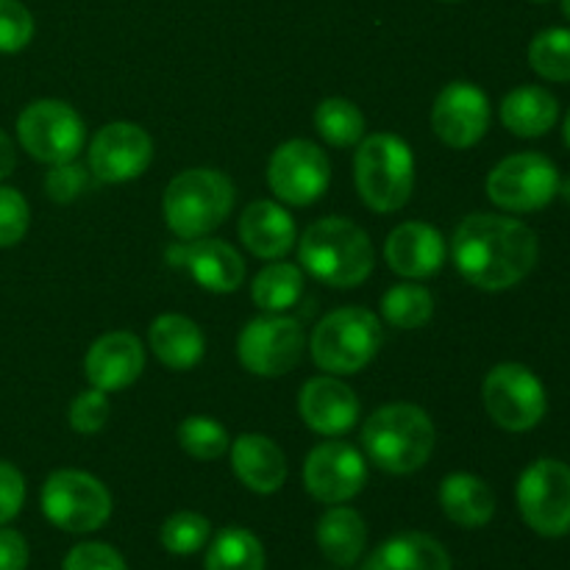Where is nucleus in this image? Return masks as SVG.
<instances>
[{"label":"nucleus","mask_w":570,"mask_h":570,"mask_svg":"<svg viewBox=\"0 0 570 570\" xmlns=\"http://www.w3.org/2000/svg\"><path fill=\"white\" fill-rule=\"evenodd\" d=\"M315 128L334 148H351L365 137V117L360 106L345 98H326L315 109Z\"/></svg>","instance_id":"7c9ffc66"},{"label":"nucleus","mask_w":570,"mask_h":570,"mask_svg":"<svg viewBox=\"0 0 570 570\" xmlns=\"http://www.w3.org/2000/svg\"><path fill=\"white\" fill-rule=\"evenodd\" d=\"M332 181V165L321 145L309 139L282 142L267 165V184L273 195L289 206H309L321 198Z\"/></svg>","instance_id":"ddd939ff"},{"label":"nucleus","mask_w":570,"mask_h":570,"mask_svg":"<svg viewBox=\"0 0 570 570\" xmlns=\"http://www.w3.org/2000/svg\"><path fill=\"white\" fill-rule=\"evenodd\" d=\"M317 546H321L323 557L340 568L360 562L367 546V527L360 512L334 504L317 523Z\"/></svg>","instance_id":"bb28decb"},{"label":"nucleus","mask_w":570,"mask_h":570,"mask_svg":"<svg viewBox=\"0 0 570 570\" xmlns=\"http://www.w3.org/2000/svg\"><path fill=\"white\" fill-rule=\"evenodd\" d=\"M562 11H566V17L570 20V0H562Z\"/></svg>","instance_id":"a18cd8bd"},{"label":"nucleus","mask_w":570,"mask_h":570,"mask_svg":"<svg viewBox=\"0 0 570 570\" xmlns=\"http://www.w3.org/2000/svg\"><path fill=\"white\" fill-rule=\"evenodd\" d=\"M109 421V399L100 390H87L70 406V426L78 434H98Z\"/></svg>","instance_id":"e433bc0d"},{"label":"nucleus","mask_w":570,"mask_h":570,"mask_svg":"<svg viewBox=\"0 0 570 570\" xmlns=\"http://www.w3.org/2000/svg\"><path fill=\"white\" fill-rule=\"evenodd\" d=\"M304 295V273L298 265L289 262H273V265L262 267L256 273L254 284H250V298L262 312L271 315H282V312L293 309Z\"/></svg>","instance_id":"cd10ccee"},{"label":"nucleus","mask_w":570,"mask_h":570,"mask_svg":"<svg viewBox=\"0 0 570 570\" xmlns=\"http://www.w3.org/2000/svg\"><path fill=\"white\" fill-rule=\"evenodd\" d=\"M562 134H566V145L570 148V111L566 115V126H562Z\"/></svg>","instance_id":"c03bdc74"},{"label":"nucleus","mask_w":570,"mask_h":570,"mask_svg":"<svg viewBox=\"0 0 570 570\" xmlns=\"http://www.w3.org/2000/svg\"><path fill=\"white\" fill-rule=\"evenodd\" d=\"M239 239L259 259H284L298 239L295 220L276 200H254L239 215Z\"/></svg>","instance_id":"412c9836"},{"label":"nucleus","mask_w":570,"mask_h":570,"mask_svg":"<svg viewBox=\"0 0 570 570\" xmlns=\"http://www.w3.org/2000/svg\"><path fill=\"white\" fill-rule=\"evenodd\" d=\"M298 262L312 278L337 289L360 287L376 265L373 243L356 223L323 217L298 239Z\"/></svg>","instance_id":"f03ea898"},{"label":"nucleus","mask_w":570,"mask_h":570,"mask_svg":"<svg viewBox=\"0 0 570 570\" xmlns=\"http://www.w3.org/2000/svg\"><path fill=\"white\" fill-rule=\"evenodd\" d=\"M390 271L404 278H429L445 265V239L429 223H401L384 243Z\"/></svg>","instance_id":"aec40b11"},{"label":"nucleus","mask_w":570,"mask_h":570,"mask_svg":"<svg viewBox=\"0 0 570 570\" xmlns=\"http://www.w3.org/2000/svg\"><path fill=\"white\" fill-rule=\"evenodd\" d=\"M538 256V234L507 215L476 212L465 217L451 237V259L460 276L488 293L521 284L534 271Z\"/></svg>","instance_id":"f257e3e1"},{"label":"nucleus","mask_w":570,"mask_h":570,"mask_svg":"<svg viewBox=\"0 0 570 570\" xmlns=\"http://www.w3.org/2000/svg\"><path fill=\"white\" fill-rule=\"evenodd\" d=\"M560 170L543 154H515L501 159L488 176V198L504 212H538L557 198Z\"/></svg>","instance_id":"9b49d317"},{"label":"nucleus","mask_w":570,"mask_h":570,"mask_svg":"<svg viewBox=\"0 0 570 570\" xmlns=\"http://www.w3.org/2000/svg\"><path fill=\"white\" fill-rule=\"evenodd\" d=\"M234 209V184L226 173L212 167L184 170L167 184L161 212L165 223L184 243L206 237L226 223Z\"/></svg>","instance_id":"20e7f679"},{"label":"nucleus","mask_w":570,"mask_h":570,"mask_svg":"<svg viewBox=\"0 0 570 570\" xmlns=\"http://www.w3.org/2000/svg\"><path fill=\"white\" fill-rule=\"evenodd\" d=\"M362 570H451V557L432 534L404 532L384 540Z\"/></svg>","instance_id":"393cba45"},{"label":"nucleus","mask_w":570,"mask_h":570,"mask_svg":"<svg viewBox=\"0 0 570 570\" xmlns=\"http://www.w3.org/2000/svg\"><path fill=\"white\" fill-rule=\"evenodd\" d=\"M33 39V17L20 0H0V53H17Z\"/></svg>","instance_id":"f704fd0d"},{"label":"nucleus","mask_w":570,"mask_h":570,"mask_svg":"<svg viewBox=\"0 0 570 570\" xmlns=\"http://www.w3.org/2000/svg\"><path fill=\"white\" fill-rule=\"evenodd\" d=\"M83 187H87V170L76 159L50 165L48 176H45V193L56 204H70L81 195Z\"/></svg>","instance_id":"4c0bfd02"},{"label":"nucleus","mask_w":570,"mask_h":570,"mask_svg":"<svg viewBox=\"0 0 570 570\" xmlns=\"http://www.w3.org/2000/svg\"><path fill=\"white\" fill-rule=\"evenodd\" d=\"M28 543L17 529L0 527V570H26Z\"/></svg>","instance_id":"a19ab883"},{"label":"nucleus","mask_w":570,"mask_h":570,"mask_svg":"<svg viewBox=\"0 0 570 570\" xmlns=\"http://www.w3.org/2000/svg\"><path fill=\"white\" fill-rule=\"evenodd\" d=\"M150 351L170 371H189L204 360L206 340L198 323L184 315H159L150 323Z\"/></svg>","instance_id":"5701e85b"},{"label":"nucleus","mask_w":570,"mask_h":570,"mask_svg":"<svg viewBox=\"0 0 570 570\" xmlns=\"http://www.w3.org/2000/svg\"><path fill=\"white\" fill-rule=\"evenodd\" d=\"M26 504V479L11 462L0 460V527L14 521Z\"/></svg>","instance_id":"ea45409f"},{"label":"nucleus","mask_w":570,"mask_h":570,"mask_svg":"<svg viewBox=\"0 0 570 570\" xmlns=\"http://www.w3.org/2000/svg\"><path fill=\"white\" fill-rule=\"evenodd\" d=\"M61 570H128L117 549L106 543H81L70 549Z\"/></svg>","instance_id":"58836bf2"},{"label":"nucleus","mask_w":570,"mask_h":570,"mask_svg":"<svg viewBox=\"0 0 570 570\" xmlns=\"http://www.w3.org/2000/svg\"><path fill=\"white\" fill-rule=\"evenodd\" d=\"M178 443L195 460L212 462L226 454L232 440H228V432L217 421L206 415H193L178 426Z\"/></svg>","instance_id":"473e14b6"},{"label":"nucleus","mask_w":570,"mask_h":570,"mask_svg":"<svg viewBox=\"0 0 570 570\" xmlns=\"http://www.w3.org/2000/svg\"><path fill=\"white\" fill-rule=\"evenodd\" d=\"M170 265H184L189 276L204 289L217 295H228L245 282V262L237 250L223 239H193L184 248L167 250Z\"/></svg>","instance_id":"6ab92c4d"},{"label":"nucleus","mask_w":570,"mask_h":570,"mask_svg":"<svg viewBox=\"0 0 570 570\" xmlns=\"http://www.w3.org/2000/svg\"><path fill=\"white\" fill-rule=\"evenodd\" d=\"M382 315L393 328L412 332V328H421L432 321L434 298L426 287H421V284H395V287H390L387 293H384Z\"/></svg>","instance_id":"c756f323"},{"label":"nucleus","mask_w":570,"mask_h":570,"mask_svg":"<svg viewBox=\"0 0 570 570\" xmlns=\"http://www.w3.org/2000/svg\"><path fill=\"white\" fill-rule=\"evenodd\" d=\"M17 165V154H14V142L9 139V134L0 131V181L9 178L14 173Z\"/></svg>","instance_id":"79ce46f5"},{"label":"nucleus","mask_w":570,"mask_h":570,"mask_svg":"<svg viewBox=\"0 0 570 570\" xmlns=\"http://www.w3.org/2000/svg\"><path fill=\"white\" fill-rule=\"evenodd\" d=\"M560 120V104L546 87H518L501 100V122L510 128L515 137L534 139L549 134Z\"/></svg>","instance_id":"a878e982"},{"label":"nucleus","mask_w":570,"mask_h":570,"mask_svg":"<svg viewBox=\"0 0 570 570\" xmlns=\"http://www.w3.org/2000/svg\"><path fill=\"white\" fill-rule=\"evenodd\" d=\"M440 507L456 527L479 529L493 521L495 495L484 479L473 473H451L440 484Z\"/></svg>","instance_id":"b1692460"},{"label":"nucleus","mask_w":570,"mask_h":570,"mask_svg":"<svg viewBox=\"0 0 570 570\" xmlns=\"http://www.w3.org/2000/svg\"><path fill=\"white\" fill-rule=\"evenodd\" d=\"M534 3H549V0H534Z\"/></svg>","instance_id":"49530a36"},{"label":"nucleus","mask_w":570,"mask_h":570,"mask_svg":"<svg viewBox=\"0 0 570 570\" xmlns=\"http://www.w3.org/2000/svg\"><path fill=\"white\" fill-rule=\"evenodd\" d=\"M31 223V209L20 189L0 187V248L20 243Z\"/></svg>","instance_id":"c9c22d12"},{"label":"nucleus","mask_w":570,"mask_h":570,"mask_svg":"<svg viewBox=\"0 0 570 570\" xmlns=\"http://www.w3.org/2000/svg\"><path fill=\"white\" fill-rule=\"evenodd\" d=\"M145 371V348L137 334L109 332L92 343L83 360V373L89 384L100 393L126 390Z\"/></svg>","instance_id":"a211bd4d"},{"label":"nucleus","mask_w":570,"mask_h":570,"mask_svg":"<svg viewBox=\"0 0 570 570\" xmlns=\"http://www.w3.org/2000/svg\"><path fill=\"white\" fill-rule=\"evenodd\" d=\"M232 471L250 493L273 495L287 479V456L265 434H239L232 445Z\"/></svg>","instance_id":"4be33fe9"},{"label":"nucleus","mask_w":570,"mask_h":570,"mask_svg":"<svg viewBox=\"0 0 570 570\" xmlns=\"http://www.w3.org/2000/svg\"><path fill=\"white\" fill-rule=\"evenodd\" d=\"M518 510L540 538H566L570 532V465L538 460L518 479Z\"/></svg>","instance_id":"6e6552de"},{"label":"nucleus","mask_w":570,"mask_h":570,"mask_svg":"<svg viewBox=\"0 0 570 570\" xmlns=\"http://www.w3.org/2000/svg\"><path fill=\"white\" fill-rule=\"evenodd\" d=\"M557 195H562V200H568L570 204V176L560 178V189H557Z\"/></svg>","instance_id":"37998d69"},{"label":"nucleus","mask_w":570,"mask_h":570,"mask_svg":"<svg viewBox=\"0 0 570 570\" xmlns=\"http://www.w3.org/2000/svg\"><path fill=\"white\" fill-rule=\"evenodd\" d=\"M354 178L367 209L382 215L404 209L415 187L410 145L395 134H371L356 148Z\"/></svg>","instance_id":"39448f33"},{"label":"nucleus","mask_w":570,"mask_h":570,"mask_svg":"<svg viewBox=\"0 0 570 570\" xmlns=\"http://www.w3.org/2000/svg\"><path fill=\"white\" fill-rule=\"evenodd\" d=\"M382 323L365 306H343L323 317L309 340L315 365L323 373L351 376L376 360L382 348Z\"/></svg>","instance_id":"423d86ee"},{"label":"nucleus","mask_w":570,"mask_h":570,"mask_svg":"<svg viewBox=\"0 0 570 570\" xmlns=\"http://www.w3.org/2000/svg\"><path fill=\"white\" fill-rule=\"evenodd\" d=\"M301 421L323 438H343L360 421V399L334 376H315L301 387Z\"/></svg>","instance_id":"f3484780"},{"label":"nucleus","mask_w":570,"mask_h":570,"mask_svg":"<svg viewBox=\"0 0 570 570\" xmlns=\"http://www.w3.org/2000/svg\"><path fill=\"white\" fill-rule=\"evenodd\" d=\"M204 570H265V549L254 532L228 527L209 543Z\"/></svg>","instance_id":"c85d7f7f"},{"label":"nucleus","mask_w":570,"mask_h":570,"mask_svg":"<svg viewBox=\"0 0 570 570\" xmlns=\"http://www.w3.org/2000/svg\"><path fill=\"white\" fill-rule=\"evenodd\" d=\"M482 401L495 426L515 434L538 426L549 410L543 382L518 362H501L488 373L482 384Z\"/></svg>","instance_id":"1a4fd4ad"},{"label":"nucleus","mask_w":570,"mask_h":570,"mask_svg":"<svg viewBox=\"0 0 570 570\" xmlns=\"http://www.w3.org/2000/svg\"><path fill=\"white\" fill-rule=\"evenodd\" d=\"M529 65L546 81H570V28H546L529 45Z\"/></svg>","instance_id":"2f4dec72"},{"label":"nucleus","mask_w":570,"mask_h":570,"mask_svg":"<svg viewBox=\"0 0 570 570\" xmlns=\"http://www.w3.org/2000/svg\"><path fill=\"white\" fill-rule=\"evenodd\" d=\"M367 482V462L354 445L328 440L309 451L304 462V488L321 504H345L362 493Z\"/></svg>","instance_id":"4468645a"},{"label":"nucleus","mask_w":570,"mask_h":570,"mask_svg":"<svg viewBox=\"0 0 570 570\" xmlns=\"http://www.w3.org/2000/svg\"><path fill=\"white\" fill-rule=\"evenodd\" d=\"M212 538V523L200 512H176L161 523V546L176 557H189Z\"/></svg>","instance_id":"72a5a7b5"},{"label":"nucleus","mask_w":570,"mask_h":570,"mask_svg":"<svg viewBox=\"0 0 570 570\" xmlns=\"http://www.w3.org/2000/svg\"><path fill=\"white\" fill-rule=\"evenodd\" d=\"M42 512L61 532H98L111 518V495L106 484L89 473L56 471L45 479Z\"/></svg>","instance_id":"0eeeda50"},{"label":"nucleus","mask_w":570,"mask_h":570,"mask_svg":"<svg viewBox=\"0 0 570 570\" xmlns=\"http://www.w3.org/2000/svg\"><path fill=\"white\" fill-rule=\"evenodd\" d=\"M154 159V139L137 122H109L89 142V170L95 178L122 184L139 178Z\"/></svg>","instance_id":"2eb2a0df"},{"label":"nucleus","mask_w":570,"mask_h":570,"mask_svg":"<svg viewBox=\"0 0 570 570\" xmlns=\"http://www.w3.org/2000/svg\"><path fill=\"white\" fill-rule=\"evenodd\" d=\"M432 128L449 148H473L490 128L488 95L471 81H451L434 100Z\"/></svg>","instance_id":"dca6fc26"},{"label":"nucleus","mask_w":570,"mask_h":570,"mask_svg":"<svg viewBox=\"0 0 570 570\" xmlns=\"http://www.w3.org/2000/svg\"><path fill=\"white\" fill-rule=\"evenodd\" d=\"M81 115L65 100H33L17 117V137L22 150L45 165L72 161L83 148Z\"/></svg>","instance_id":"9d476101"},{"label":"nucleus","mask_w":570,"mask_h":570,"mask_svg":"<svg viewBox=\"0 0 570 570\" xmlns=\"http://www.w3.org/2000/svg\"><path fill=\"white\" fill-rule=\"evenodd\" d=\"M432 417L415 404H387L362 426V445L376 468L393 476L421 471L434 451Z\"/></svg>","instance_id":"7ed1b4c3"},{"label":"nucleus","mask_w":570,"mask_h":570,"mask_svg":"<svg viewBox=\"0 0 570 570\" xmlns=\"http://www.w3.org/2000/svg\"><path fill=\"white\" fill-rule=\"evenodd\" d=\"M304 354V328L295 317L262 315L237 337V356L254 376L276 379L293 371Z\"/></svg>","instance_id":"f8f14e48"}]
</instances>
